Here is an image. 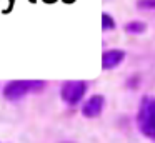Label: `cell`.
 Masks as SVG:
<instances>
[{"instance_id": "5", "label": "cell", "mask_w": 155, "mask_h": 143, "mask_svg": "<svg viewBox=\"0 0 155 143\" xmlns=\"http://www.w3.org/2000/svg\"><path fill=\"white\" fill-rule=\"evenodd\" d=\"M125 58V52L124 50H118V48H114V50H107L104 52L102 55V68L104 70H112L115 67H118Z\"/></svg>"}, {"instance_id": "9", "label": "cell", "mask_w": 155, "mask_h": 143, "mask_svg": "<svg viewBox=\"0 0 155 143\" xmlns=\"http://www.w3.org/2000/svg\"><path fill=\"white\" fill-rule=\"evenodd\" d=\"M62 143H72V141H62Z\"/></svg>"}, {"instance_id": "6", "label": "cell", "mask_w": 155, "mask_h": 143, "mask_svg": "<svg viewBox=\"0 0 155 143\" xmlns=\"http://www.w3.org/2000/svg\"><path fill=\"white\" fill-rule=\"evenodd\" d=\"M145 30H147V25L140 20H134V22H128L125 25V32L128 33H143Z\"/></svg>"}, {"instance_id": "8", "label": "cell", "mask_w": 155, "mask_h": 143, "mask_svg": "<svg viewBox=\"0 0 155 143\" xmlns=\"http://www.w3.org/2000/svg\"><path fill=\"white\" fill-rule=\"evenodd\" d=\"M137 7L140 10H153L155 0H137Z\"/></svg>"}, {"instance_id": "2", "label": "cell", "mask_w": 155, "mask_h": 143, "mask_svg": "<svg viewBox=\"0 0 155 143\" xmlns=\"http://www.w3.org/2000/svg\"><path fill=\"white\" fill-rule=\"evenodd\" d=\"M138 128L143 135L155 140V98H145L138 112Z\"/></svg>"}, {"instance_id": "3", "label": "cell", "mask_w": 155, "mask_h": 143, "mask_svg": "<svg viewBox=\"0 0 155 143\" xmlns=\"http://www.w3.org/2000/svg\"><path fill=\"white\" fill-rule=\"evenodd\" d=\"M85 92H87V83L82 80H70L65 82L60 88V96L65 103L68 105H75L84 98Z\"/></svg>"}, {"instance_id": "4", "label": "cell", "mask_w": 155, "mask_h": 143, "mask_svg": "<svg viewBox=\"0 0 155 143\" xmlns=\"http://www.w3.org/2000/svg\"><path fill=\"white\" fill-rule=\"evenodd\" d=\"M104 102L105 100H104L102 95L90 96V98L84 103V106H82V113H84V116H87V118L98 116L102 113V110H104Z\"/></svg>"}, {"instance_id": "7", "label": "cell", "mask_w": 155, "mask_h": 143, "mask_svg": "<svg viewBox=\"0 0 155 143\" xmlns=\"http://www.w3.org/2000/svg\"><path fill=\"white\" fill-rule=\"evenodd\" d=\"M115 28V20L108 13H102V30H114Z\"/></svg>"}, {"instance_id": "1", "label": "cell", "mask_w": 155, "mask_h": 143, "mask_svg": "<svg viewBox=\"0 0 155 143\" xmlns=\"http://www.w3.org/2000/svg\"><path fill=\"white\" fill-rule=\"evenodd\" d=\"M45 88L44 80H14L8 82L4 88V96L10 102H18L28 93L42 92Z\"/></svg>"}]
</instances>
